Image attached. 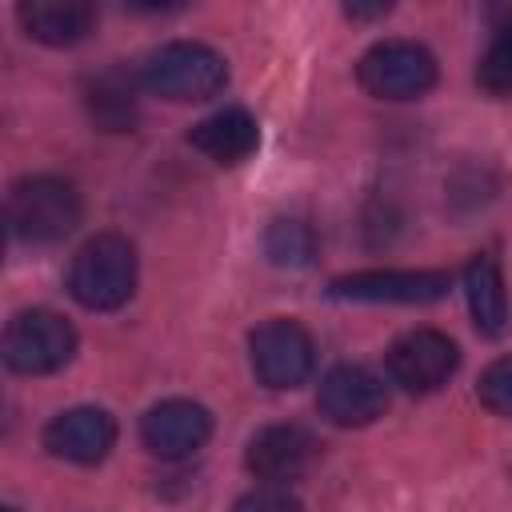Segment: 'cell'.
I'll return each mask as SVG.
<instances>
[{
	"mask_svg": "<svg viewBox=\"0 0 512 512\" xmlns=\"http://www.w3.org/2000/svg\"><path fill=\"white\" fill-rule=\"evenodd\" d=\"M68 292L92 312H116L136 292V248L116 232L84 240L68 264Z\"/></svg>",
	"mask_w": 512,
	"mask_h": 512,
	"instance_id": "obj_1",
	"label": "cell"
},
{
	"mask_svg": "<svg viewBox=\"0 0 512 512\" xmlns=\"http://www.w3.org/2000/svg\"><path fill=\"white\" fill-rule=\"evenodd\" d=\"M80 192L64 176H24L8 192V232L24 244H56L80 224Z\"/></svg>",
	"mask_w": 512,
	"mask_h": 512,
	"instance_id": "obj_2",
	"label": "cell"
},
{
	"mask_svg": "<svg viewBox=\"0 0 512 512\" xmlns=\"http://www.w3.org/2000/svg\"><path fill=\"white\" fill-rule=\"evenodd\" d=\"M224 84H228L224 56L200 40H172L148 52V60L140 64V88H148L152 96L176 100V104L208 100Z\"/></svg>",
	"mask_w": 512,
	"mask_h": 512,
	"instance_id": "obj_3",
	"label": "cell"
},
{
	"mask_svg": "<svg viewBox=\"0 0 512 512\" xmlns=\"http://www.w3.org/2000/svg\"><path fill=\"white\" fill-rule=\"evenodd\" d=\"M356 80L376 100H416L436 84V56L416 40H380L360 56Z\"/></svg>",
	"mask_w": 512,
	"mask_h": 512,
	"instance_id": "obj_4",
	"label": "cell"
},
{
	"mask_svg": "<svg viewBox=\"0 0 512 512\" xmlns=\"http://www.w3.org/2000/svg\"><path fill=\"white\" fill-rule=\"evenodd\" d=\"M76 352V332L60 312L28 308L4 328V364L20 376H48Z\"/></svg>",
	"mask_w": 512,
	"mask_h": 512,
	"instance_id": "obj_5",
	"label": "cell"
},
{
	"mask_svg": "<svg viewBox=\"0 0 512 512\" xmlns=\"http://www.w3.org/2000/svg\"><path fill=\"white\" fill-rule=\"evenodd\" d=\"M248 360H252V372L264 388L284 392V388H296L312 376L316 348H312V336L296 320L276 316V320H264L260 328H252Z\"/></svg>",
	"mask_w": 512,
	"mask_h": 512,
	"instance_id": "obj_6",
	"label": "cell"
},
{
	"mask_svg": "<svg viewBox=\"0 0 512 512\" xmlns=\"http://www.w3.org/2000/svg\"><path fill=\"white\" fill-rule=\"evenodd\" d=\"M460 368V348L436 328H412L388 348V376L404 392H436Z\"/></svg>",
	"mask_w": 512,
	"mask_h": 512,
	"instance_id": "obj_7",
	"label": "cell"
},
{
	"mask_svg": "<svg viewBox=\"0 0 512 512\" xmlns=\"http://www.w3.org/2000/svg\"><path fill=\"white\" fill-rule=\"evenodd\" d=\"M316 408L324 420L340 424V428H364L376 416H384L388 408V388L384 380L364 368V364H336L324 372L320 392H316Z\"/></svg>",
	"mask_w": 512,
	"mask_h": 512,
	"instance_id": "obj_8",
	"label": "cell"
},
{
	"mask_svg": "<svg viewBox=\"0 0 512 512\" xmlns=\"http://www.w3.org/2000/svg\"><path fill=\"white\" fill-rule=\"evenodd\" d=\"M316 456H320V444H316V436L304 424H268L244 448L248 472L256 480H264L268 488H280L288 480H300L312 468Z\"/></svg>",
	"mask_w": 512,
	"mask_h": 512,
	"instance_id": "obj_9",
	"label": "cell"
},
{
	"mask_svg": "<svg viewBox=\"0 0 512 512\" xmlns=\"http://www.w3.org/2000/svg\"><path fill=\"white\" fill-rule=\"evenodd\" d=\"M448 292L444 272H352L328 284V296L336 300H360V304H432Z\"/></svg>",
	"mask_w": 512,
	"mask_h": 512,
	"instance_id": "obj_10",
	"label": "cell"
},
{
	"mask_svg": "<svg viewBox=\"0 0 512 512\" xmlns=\"http://www.w3.org/2000/svg\"><path fill=\"white\" fill-rule=\"evenodd\" d=\"M212 436V416L196 400H160L140 420V440L152 456L184 460Z\"/></svg>",
	"mask_w": 512,
	"mask_h": 512,
	"instance_id": "obj_11",
	"label": "cell"
},
{
	"mask_svg": "<svg viewBox=\"0 0 512 512\" xmlns=\"http://www.w3.org/2000/svg\"><path fill=\"white\" fill-rule=\"evenodd\" d=\"M116 444V420L104 408L80 404L48 420L44 448L68 464H100Z\"/></svg>",
	"mask_w": 512,
	"mask_h": 512,
	"instance_id": "obj_12",
	"label": "cell"
},
{
	"mask_svg": "<svg viewBox=\"0 0 512 512\" xmlns=\"http://www.w3.org/2000/svg\"><path fill=\"white\" fill-rule=\"evenodd\" d=\"M16 16L24 32L48 48H72L96 24V8L88 0H24Z\"/></svg>",
	"mask_w": 512,
	"mask_h": 512,
	"instance_id": "obj_13",
	"label": "cell"
},
{
	"mask_svg": "<svg viewBox=\"0 0 512 512\" xmlns=\"http://www.w3.org/2000/svg\"><path fill=\"white\" fill-rule=\"evenodd\" d=\"M188 144L196 152H204L208 160L216 164H240L256 152L260 144V128L252 120V112L244 108H224V112H212L204 116L200 124H192L188 132Z\"/></svg>",
	"mask_w": 512,
	"mask_h": 512,
	"instance_id": "obj_14",
	"label": "cell"
},
{
	"mask_svg": "<svg viewBox=\"0 0 512 512\" xmlns=\"http://www.w3.org/2000/svg\"><path fill=\"white\" fill-rule=\"evenodd\" d=\"M464 296H468L472 324L484 336H500L508 328V292H504V276H500L496 256L480 252V256L468 260V268H464Z\"/></svg>",
	"mask_w": 512,
	"mask_h": 512,
	"instance_id": "obj_15",
	"label": "cell"
},
{
	"mask_svg": "<svg viewBox=\"0 0 512 512\" xmlns=\"http://www.w3.org/2000/svg\"><path fill=\"white\" fill-rule=\"evenodd\" d=\"M136 88H140V76H128L124 68H104L100 76H92L84 88V104H88L92 124L104 132H132Z\"/></svg>",
	"mask_w": 512,
	"mask_h": 512,
	"instance_id": "obj_16",
	"label": "cell"
},
{
	"mask_svg": "<svg viewBox=\"0 0 512 512\" xmlns=\"http://www.w3.org/2000/svg\"><path fill=\"white\" fill-rule=\"evenodd\" d=\"M264 252L276 268H308L316 260V232L296 216H280L264 232Z\"/></svg>",
	"mask_w": 512,
	"mask_h": 512,
	"instance_id": "obj_17",
	"label": "cell"
},
{
	"mask_svg": "<svg viewBox=\"0 0 512 512\" xmlns=\"http://www.w3.org/2000/svg\"><path fill=\"white\" fill-rule=\"evenodd\" d=\"M476 84L488 96H512V12L496 24V32L476 64Z\"/></svg>",
	"mask_w": 512,
	"mask_h": 512,
	"instance_id": "obj_18",
	"label": "cell"
},
{
	"mask_svg": "<svg viewBox=\"0 0 512 512\" xmlns=\"http://www.w3.org/2000/svg\"><path fill=\"white\" fill-rule=\"evenodd\" d=\"M476 396H480V404H484L488 412L512 416V356H500V360H492V364L480 372Z\"/></svg>",
	"mask_w": 512,
	"mask_h": 512,
	"instance_id": "obj_19",
	"label": "cell"
},
{
	"mask_svg": "<svg viewBox=\"0 0 512 512\" xmlns=\"http://www.w3.org/2000/svg\"><path fill=\"white\" fill-rule=\"evenodd\" d=\"M232 512H304V504L296 496H288L284 488H256L244 500H236Z\"/></svg>",
	"mask_w": 512,
	"mask_h": 512,
	"instance_id": "obj_20",
	"label": "cell"
},
{
	"mask_svg": "<svg viewBox=\"0 0 512 512\" xmlns=\"http://www.w3.org/2000/svg\"><path fill=\"white\" fill-rule=\"evenodd\" d=\"M392 4H344V16L352 20H372V16H384Z\"/></svg>",
	"mask_w": 512,
	"mask_h": 512,
	"instance_id": "obj_21",
	"label": "cell"
},
{
	"mask_svg": "<svg viewBox=\"0 0 512 512\" xmlns=\"http://www.w3.org/2000/svg\"><path fill=\"white\" fill-rule=\"evenodd\" d=\"M4 512H16V508H4Z\"/></svg>",
	"mask_w": 512,
	"mask_h": 512,
	"instance_id": "obj_22",
	"label": "cell"
}]
</instances>
